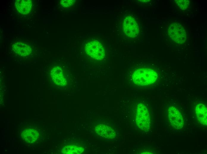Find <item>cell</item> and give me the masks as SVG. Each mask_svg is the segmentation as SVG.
I'll list each match as a JSON object with an SVG mask.
<instances>
[{
	"instance_id": "cell-12",
	"label": "cell",
	"mask_w": 207,
	"mask_h": 154,
	"mask_svg": "<svg viewBox=\"0 0 207 154\" xmlns=\"http://www.w3.org/2000/svg\"><path fill=\"white\" fill-rule=\"evenodd\" d=\"M14 51L19 55L26 56L31 52L32 49L28 45L20 42H15L12 46Z\"/></svg>"
},
{
	"instance_id": "cell-8",
	"label": "cell",
	"mask_w": 207,
	"mask_h": 154,
	"mask_svg": "<svg viewBox=\"0 0 207 154\" xmlns=\"http://www.w3.org/2000/svg\"><path fill=\"white\" fill-rule=\"evenodd\" d=\"M52 80L56 85L65 86L67 84L66 77L62 68L59 66L53 68L51 72Z\"/></svg>"
},
{
	"instance_id": "cell-13",
	"label": "cell",
	"mask_w": 207,
	"mask_h": 154,
	"mask_svg": "<svg viewBox=\"0 0 207 154\" xmlns=\"http://www.w3.org/2000/svg\"><path fill=\"white\" fill-rule=\"evenodd\" d=\"M84 149L81 147L74 145H68L63 147L61 152L63 154H79L83 152Z\"/></svg>"
},
{
	"instance_id": "cell-2",
	"label": "cell",
	"mask_w": 207,
	"mask_h": 154,
	"mask_svg": "<svg viewBox=\"0 0 207 154\" xmlns=\"http://www.w3.org/2000/svg\"><path fill=\"white\" fill-rule=\"evenodd\" d=\"M136 121L139 128L145 131L150 126V116L147 107L143 104L139 103L136 108Z\"/></svg>"
},
{
	"instance_id": "cell-15",
	"label": "cell",
	"mask_w": 207,
	"mask_h": 154,
	"mask_svg": "<svg viewBox=\"0 0 207 154\" xmlns=\"http://www.w3.org/2000/svg\"><path fill=\"white\" fill-rule=\"evenodd\" d=\"M73 0H62L60 2L61 5L65 7H68L73 4L74 3Z\"/></svg>"
},
{
	"instance_id": "cell-5",
	"label": "cell",
	"mask_w": 207,
	"mask_h": 154,
	"mask_svg": "<svg viewBox=\"0 0 207 154\" xmlns=\"http://www.w3.org/2000/svg\"><path fill=\"white\" fill-rule=\"evenodd\" d=\"M123 26L124 33L128 37L134 38L138 36L139 32V25L132 16H128L125 18Z\"/></svg>"
},
{
	"instance_id": "cell-10",
	"label": "cell",
	"mask_w": 207,
	"mask_h": 154,
	"mask_svg": "<svg viewBox=\"0 0 207 154\" xmlns=\"http://www.w3.org/2000/svg\"><path fill=\"white\" fill-rule=\"evenodd\" d=\"M15 6L18 11L23 15L28 14L31 10L32 3L30 0H17Z\"/></svg>"
},
{
	"instance_id": "cell-4",
	"label": "cell",
	"mask_w": 207,
	"mask_h": 154,
	"mask_svg": "<svg viewBox=\"0 0 207 154\" xmlns=\"http://www.w3.org/2000/svg\"><path fill=\"white\" fill-rule=\"evenodd\" d=\"M85 50L88 55L96 60H102L105 56V52L102 45L97 40L87 43L85 46Z\"/></svg>"
},
{
	"instance_id": "cell-11",
	"label": "cell",
	"mask_w": 207,
	"mask_h": 154,
	"mask_svg": "<svg viewBox=\"0 0 207 154\" xmlns=\"http://www.w3.org/2000/svg\"><path fill=\"white\" fill-rule=\"evenodd\" d=\"M39 133L33 129H24L21 133V136L27 142L32 143L35 142L38 138Z\"/></svg>"
},
{
	"instance_id": "cell-1",
	"label": "cell",
	"mask_w": 207,
	"mask_h": 154,
	"mask_svg": "<svg viewBox=\"0 0 207 154\" xmlns=\"http://www.w3.org/2000/svg\"><path fill=\"white\" fill-rule=\"evenodd\" d=\"M158 74L156 71L148 68H139L131 72V82L137 86H147L152 84L157 81Z\"/></svg>"
},
{
	"instance_id": "cell-9",
	"label": "cell",
	"mask_w": 207,
	"mask_h": 154,
	"mask_svg": "<svg viewBox=\"0 0 207 154\" xmlns=\"http://www.w3.org/2000/svg\"><path fill=\"white\" fill-rule=\"evenodd\" d=\"M197 118L200 124L207 125V109L205 105L202 103L197 104L195 108Z\"/></svg>"
},
{
	"instance_id": "cell-7",
	"label": "cell",
	"mask_w": 207,
	"mask_h": 154,
	"mask_svg": "<svg viewBox=\"0 0 207 154\" xmlns=\"http://www.w3.org/2000/svg\"><path fill=\"white\" fill-rule=\"evenodd\" d=\"M95 130L99 136L106 139H112L115 138V131L112 128L105 124L100 123L97 125Z\"/></svg>"
},
{
	"instance_id": "cell-3",
	"label": "cell",
	"mask_w": 207,
	"mask_h": 154,
	"mask_svg": "<svg viewBox=\"0 0 207 154\" xmlns=\"http://www.w3.org/2000/svg\"><path fill=\"white\" fill-rule=\"evenodd\" d=\"M168 33L171 39L178 44L184 43L186 40V35L185 29L178 23H173L169 26Z\"/></svg>"
},
{
	"instance_id": "cell-6",
	"label": "cell",
	"mask_w": 207,
	"mask_h": 154,
	"mask_svg": "<svg viewBox=\"0 0 207 154\" xmlns=\"http://www.w3.org/2000/svg\"><path fill=\"white\" fill-rule=\"evenodd\" d=\"M169 121L171 125L176 129L182 128L184 124V120L182 114L179 110L173 106L170 107L168 109Z\"/></svg>"
},
{
	"instance_id": "cell-14",
	"label": "cell",
	"mask_w": 207,
	"mask_h": 154,
	"mask_svg": "<svg viewBox=\"0 0 207 154\" xmlns=\"http://www.w3.org/2000/svg\"><path fill=\"white\" fill-rule=\"evenodd\" d=\"M175 1L180 9L183 10L186 9L190 5V1L188 0H177Z\"/></svg>"
}]
</instances>
